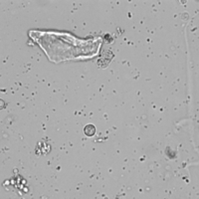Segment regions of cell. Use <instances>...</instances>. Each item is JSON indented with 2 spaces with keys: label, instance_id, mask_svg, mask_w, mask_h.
Here are the masks:
<instances>
[{
  "label": "cell",
  "instance_id": "cell-1",
  "mask_svg": "<svg viewBox=\"0 0 199 199\" xmlns=\"http://www.w3.org/2000/svg\"><path fill=\"white\" fill-rule=\"evenodd\" d=\"M84 132L87 136H94L96 134V126L94 124H87L84 128Z\"/></svg>",
  "mask_w": 199,
  "mask_h": 199
}]
</instances>
